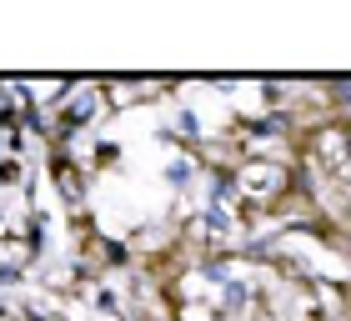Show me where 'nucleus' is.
<instances>
[{
  "label": "nucleus",
  "mask_w": 351,
  "mask_h": 321,
  "mask_svg": "<svg viewBox=\"0 0 351 321\" xmlns=\"http://www.w3.org/2000/svg\"><path fill=\"white\" fill-rule=\"evenodd\" d=\"M25 181V160L21 156H0V186H21Z\"/></svg>",
  "instance_id": "2"
},
{
  "label": "nucleus",
  "mask_w": 351,
  "mask_h": 321,
  "mask_svg": "<svg viewBox=\"0 0 351 321\" xmlns=\"http://www.w3.org/2000/svg\"><path fill=\"white\" fill-rule=\"evenodd\" d=\"M101 106H106V91L101 86H75L71 95H66V106L56 110V121H60V131H90L95 126V116H101Z\"/></svg>",
  "instance_id": "1"
}]
</instances>
